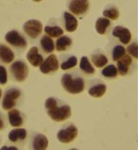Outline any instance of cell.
I'll use <instances>...</instances> for the list:
<instances>
[{"label":"cell","mask_w":138,"mask_h":150,"mask_svg":"<svg viewBox=\"0 0 138 150\" xmlns=\"http://www.w3.org/2000/svg\"><path fill=\"white\" fill-rule=\"evenodd\" d=\"M73 45V40L67 35H61L55 42V49L58 51H65Z\"/></svg>","instance_id":"cell-19"},{"label":"cell","mask_w":138,"mask_h":150,"mask_svg":"<svg viewBox=\"0 0 138 150\" xmlns=\"http://www.w3.org/2000/svg\"><path fill=\"white\" fill-rule=\"evenodd\" d=\"M126 54V49L123 46L121 45H117L112 49V57L113 61H118L120 58H122Z\"/></svg>","instance_id":"cell-27"},{"label":"cell","mask_w":138,"mask_h":150,"mask_svg":"<svg viewBox=\"0 0 138 150\" xmlns=\"http://www.w3.org/2000/svg\"><path fill=\"white\" fill-rule=\"evenodd\" d=\"M77 65V58L76 56H70L61 64V69L68 70L74 68Z\"/></svg>","instance_id":"cell-28"},{"label":"cell","mask_w":138,"mask_h":150,"mask_svg":"<svg viewBox=\"0 0 138 150\" xmlns=\"http://www.w3.org/2000/svg\"><path fill=\"white\" fill-rule=\"evenodd\" d=\"M92 62L96 68H104L108 64V57L103 53H94L92 55Z\"/></svg>","instance_id":"cell-23"},{"label":"cell","mask_w":138,"mask_h":150,"mask_svg":"<svg viewBox=\"0 0 138 150\" xmlns=\"http://www.w3.org/2000/svg\"><path fill=\"white\" fill-rule=\"evenodd\" d=\"M14 60V53L9 47L5 44H0V61L10 64Z\"/></svg>","instance_id":"cell-17"},{"label":"cell","mask_w":138,"mask_h":150,"mask_svg":"<svg viewBox=\"0 0 138 150\" xmlns=\"http://www.w3.org/2000/svg\"><path fill=\"white\" fill-rule=\"evenodd\" d=\"M112 36L116 37L122 44L127 45L132 40V33L129 29L122 26H116L112 30Z\"/></svg>","instance_id":"cell-10"},{"label":"cell","mask_w":138,"mask_h":150,"mask_svg":"<svg viewBox=\"0 0 138 150\" xmlns=\"http://www.w3.org/2000/svg\"><path fill=\"white\" fill-rule=\"evenodd\" d=\"M5 40L8 44L17 50H24L27 48V40L25 37L16 30L8 31L5 35Z\"/></svg>","instance_id":"cell-3"},{"label":"cell","mask_w":138,"mask_h":150,"mask_svg":"<svg viewBox=\"0 0 138 150\" xmlns=\"http://www.w3.org/2000/svg\"><path fill=\"white\" fill-rule=\"evenodd\" d=\"M1 96H2V91H1V89H0V98H1Z\"/></svg>","instance_id":"cell-33"},{"label":"cell","mask_w":138,"mask_h":150,"mask_svg":"<svg viewBox=\"0 0 138 150\" xmlns=\"http://www.w3.org/2000/svg\"><path fill=\"white\" fill-rule=\"evenodd\" d=\"M59 69V63L55 54H51L46 58L40 65V71L44 74H50L57 71Z\"/></svg>","instance_id":"cell-9"},{"label":"cell","mask_w":138,"mask_h":150,"mask_svg":"<svg viewBox=\"0 0 138 150\" xmlns=\"http://www.w3.org/2000/svg\"><path fill=\"white\" fill-rule=\"evenodd\" d=\"M79 67H80V69L82 71L88 75H92L94 72H95V69H94L93 66L90 64L89 58L87 56H83L81 58Z\"/></svg>","instance_id":"cell-22"},{"label":"cell","mask_w":138,"mask_h":150,"mask_svg":"<svg viewBox=\"0 0 138 150\" xmlns=\"http://www.w3.org/2000/svg\"><path fill=\"white\" fill-rule=\"evenodd\" d=\"M27 59L30 64L33 67H40V65L44 61V58L39 53L37 47H33L29 50L27 53Z\"/></svg>","instance_id":"cell-12"},{"label":"cell","mask_w":138,"mask_h":150,"mask_svg":"<svg viewBox=\"0 0 138 150\" xmlns=\"http://www.w3.org/2000/svg\"><path fill=\"white\" fill-rule=\"evenodd\" d=\"M45 108L49 117L54 122H63L72 115V108L66 103L60 102L54 97H49L45 102Z\"/></svg>","instance_id":"cell-1"},{"label":"cell","mask_w":138,"mask_h":150,"mask_svg":"<svg viewBox=\"0 0 138 150\" xmlns=\"http://www.w3.org/2000/svg\"><path fill=\"white\" fill-rule=\"evenodd\" d=\"M132 64V56H129V54H125L123 57L120 58L119 60L117 61V71L120 73L122 76H125L127 75L129 71V69H131Z\"/></svg>","instance_id":"cell-11"},{"label":"cell","mask_w":138,"mask_h":150,"mask_svg":"<svg viewBox=\"0 0 138 150\" xmlns=\"http://www.w3.org/2000/svg\"><path fill=\"white\" fill-rule=\"evenodd\" d=\"M127 51L129 56L135 59H138V44L136 42H133L127 48Z\"/></svg>","instance_id":"cell-29"},{"label":"cell","mask_w":138,"mask_h":150,"mask_svg":"<svg viewBox=\"0 0 138 150\" xmlns=\"http://www.w3.org/2000/svg\"><path fill=\"white\" fill-rule=\"evenodd\" d=\"M11 72L15 81L23 82L26 80L29 75V69L24 61L16 60L11 66Z\"/></svg>","instance_id":"cell-4"},{"label":"cell","mask_w":138,"mask_h":150,"mask_svg":"<svg viewBox=\"0 0 138 150\" xmlns=\"http://www.w3.org/2000/svg\"><path fill=\"white\" fill-rule=\"evenodd\" d=\"M61 85L67 92L79 94L85 88V80L78 74L65 73L61 78Z\"/></svg>","instance_id":"cell-2"},{"label":"cell","mask_w":138,"mask_h":150,"mask_svg":"<svg viewBox=\"0 0 138 150\" xmlns=\"http://www.w3.org/2000/svg\"><path fill=\"white\" fill-rule=\"evenodd\" d=\"M40 46L42 50L45 53H52L55 49V44L53 40V38L49 37L48 35H44L40 39Z\"/></svg>","instance_id":"cell-20"},{"label":"cell","mask_w":138,"mask_h":150,"mask_svg":"<svg viewBox=\"0 0 138 150\" xmlns=\"http://www.w3.org/2000/svg\"><path fill=\"white\" fill-rule=\"evenodd\" d=\"M78 129L74 125H69L57 132V140L62 144L72 143L77 138Z\"/></svg>","instance_id":"cell-6"},{"label":"cell","mask_w":138,"mask_h":150,"mask_svg":"<svg viewBox=\"0 0 138 150\" xmlns=\"http://www.w3.org/2000/svg\"><path fill=\"white\" fill-rule=\"evenodd\" d=\"M23 30L30 38L35 39L42 33L43 25L41 21L37 19H31L25 22V24L23 25Z\"/></svg>","instance_id":"cell-7"},{"label":"cell","mask_w":138,"mask_h":150,"mask_svg":"<svg viewBox=\"0 0 138 150\" xmlns=\"http://www.w3.org/2000/svg\"><path fill=\"white\" fill-rule=\"evenodd\" d=\"M4 126H5V124H4L3 118L1 116V114H0V130H2L4 128Z\"/></svg>","instance_id":"cell-31"},{"label":"cell","mask_w":138,"mask_h":150,"mask_svg":"<svg viewBox=\"0 0 138 150\" xmlns=\"http://www.w3.org/2000/svg\"><path fill=\"white\" fill-rule=\"evenodd\" d=\"M8 118H9V123L14 127H19L24 123L22 113L18 109H11L8 112Z\"/></svg>","instance_id":"cell-15"},{"label":"cell","mask_w":138,"mask_h":150,"mask_svg":"<svg viewBox=\"0 0 138 150\" xmlns=\"http://www.w3.org/2000/svg\"><path fill=\"white\" fill-rule=\"evenodd\" d=\"M21 96V90L16 88H11L8 89L5 92V95L3 97L2 101V108L4 110H11L14 108L16 102Z\"/></svg>","instance_id":"cell-5"},{"label":"cell","mask_w":138,"mask_h":150,"mask_svg":"<svg viewBox=\"0 0 138 150\" xmlns=\"http://www.w3.org/2000/svg\"><path fill=\"white\" fill-rule=\"evenodd\" d=\"M45 31V33L46 35H48L49 37H60L61 35H63V30H62V28L61 27H59V26H56V25H53V26H46L45 27V29L43 30Z\"/></svg>","instance_id":"cell-24"},{"label":"cell","mask_w":138,"mask_h":150,"mask_svg":"<svg viewBox=\"0 0 138 150\" xmlns=\"http://www.w3.org/2000/svg\"><path fill=\"white\" fill-rule=\"evenodd\" d=\"M110 27V21L107 18L99 17L95 22V30L97 33L104 35L108 31L109 28Z\"/></svg>","instance_id":"cell-21"},{"label":"cell","mask_w":138,"mask_h":150,"mask_svg":"<svg viewBox=\"0 0 138 150\" xmlns=\"http://www.w3.org/2000/svg\"><path fill=\"white\" fill-rule=\"evenodd\" d=\"M2 150H5V149H9V150H17L18 148L16 146H3L1 148Z\"/></svg>","instance_id":"cell-32"},{"label":"cell","mask_w":138,"mask_h":150,"mask_svg":"<svg viewBox=\"0 0 138 150\" xmlns=\"http://www.w3.org/2000/svg\"><path fill=\"white\" fill-rule=\"evenodd\" d=\"M8 82V73L5 67L0 66V85H5Z\"/></svg>","instance_id":"cell-30"},{"label":"cell","mask_w":138,"mask_h":150,"mask_svg":"<svg viewBox=\"0 0 138 150\" xmlns=\"http://www.w3.org/2000/svg\"><path fill=\"white\" fill-rule=\"evenodd\" d=\"M63 17H64L65 29L68 33H73L74 30H76L78 27V21L74 15L70 13L69 11H65L64 14H63Z\"/></svg>","instance_id":"cell-14"},{"label":"cell","mask_w":138,"mask_h":150,"mask_svg":"<svg viewBox=\"0 0 138 150\" xmlns=\"http://www.w3.org/2000/svg\"><path fill=\"white\" fill-rule=\"evenodd\" d=\"M9 140L13 143L16 142H23L27 138V130L25 128H15L9 133Z\"/></svg>","instance_id":"cell-18"},{"label":"cell","mask_w":138,"mask_h":150,"mask_svg":"<svg viewBox=\"0 0 138 150\" xmlns=\"http://www.w3.org/2000/svg\"><path fill=\"white\" fill-rule=\"evenodd\" d=\"M102 75L104 77H107V78H116L117 77V69L115 66L113 65H109L107 66L106 68H104L102 69L101 71Z\"/></svg>","instance_id":"cell-26"},{"label":"cell","mask_w":138,"mask_h":150,"mask_svg":"<svg viewBox=\"0 0 138 150\" xmlns=\"http://www.w3.org/2000/svg\"><path fill=\"white\" fill-rule=\"evenodd\" d=\"M107 91V86L102 81L97 82V84H94L90 86L88 92L90 96L94 98H101Z\"/></svg>","instance_id":"cell-16"},{"label":"cell","mask_w":138,"mask_h":150,"mask_svg":"<svg viewBox=\"0 0 138 150\" xmlns=\"http://www.w3.org/2000/svg\"><path fill=\"white\" fill-rule=\"evenodd\" d=\"M68 8L73 15L75 14L77 16H82L89 11L90 1L88 0H72L69 2Z\"/></svg>","instance_id":"cell-8"},{"label":"cell","mask_w":138,"mask_h":150,"mask_svg":"<svg viewBox=\"0 0 138 150\" xmlns=\"http://www.w3.org/2000/svg\"><path fill=\"white\" fill-rule=\"evenodd\" d=\"M103 15L104 18H107L109 20H116L119 17V11L115 6H110L104 10Z\"/></svg>","instance_id":"cell-25"},{"label":"cell","mask_w":138,"mask_h":150,"mask_svg":"<svg viewBox=\"0 0 138 150\" xmlns=\"http://www.w3.org/2000/svg\"><path fill=\"white\" fill-rule=\"evenodd\" d=\"M49 140L44 134H35L31 141V148L34 150H45L48 148Z\"/></svg>","instance_id":"cell-13"}]
</instances>
